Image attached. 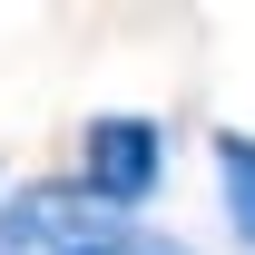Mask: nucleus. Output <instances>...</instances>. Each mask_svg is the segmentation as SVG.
Listing matches in <instances>:
<instances>
[{
	"mask_svg": "<svg viewBox=\"0 0 255 255\" xmlns=\"http://www.w3.org/2000/svg\"><path fill=\"white\" fill-rule=\"evenodd\" d=\"M98 255H196V246H177V236H157V226H118Z\"/></svg>",
	"mask_w": 255,
	"mask_h": 255,
	"instance_id": "nucleus-4",
	"label": "nucleus"
},
{
	"mask_svg": "<svg viewBox=\"0 0 255 255\" xmlns=\"http://www.w3.org/2000/svg\"><path fill=\"white\" fill-rule=\"evenodd\" d=\"M118 236V216L98 206L79 177H49V187H20V196H0V255H98Z\"/></svg>",
	"mask_w": 255,
	"mask_h": 255,
	"instance_id": "nucleus-2",
	"label": "nucleus"
},
{
	"mask_svg": "<svg viewBox=\"0 0 255 255\" xmlns=\"http://www.w3.org/2000/svg\"><path fill=\"white\" fill-rule=\"evenodd\" d=\"M216 187H226V226H236V246L255 255V137H246V128H216Z\"/></svg>",
	"mask_w": 255,
	"mask_h": 255,
	"instance_id": "nucleus-3",
	"label": "nucleus"
},
{
	"mask_svg": "<svg viewBox=\"0 0 255 255\" xmlns=\"http://www.w3.org/2000/svg\"><path fill=\"white\" fill-rule=\"evenodd\" d=\"M157 177H167V128H157V118L108 108V118H89V128H79V187H89L118 226L137 216L147 196H157Z\"/></svg>",
	"mask_w": 255,
	"mask_h": 255,
	"instance_id": "nucleus-1",
	"label": "nucleus"
}]
</instances>
